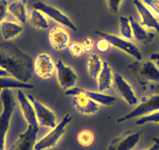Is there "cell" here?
<instances>
[{"label":"cell","instance_id":"obj_1","mask_svg":"<svg viewBox=\"0 0 159 150\" xmlns=\"http://www.w3.org/2000/svg\"><path fill=\"white\" fill-rule=\"evenodd\" d=\"M0 69L6 70L10 77L27 83L32 77L34 63L30 56L16 45L0 42Z\"/></svg>","mask_w":159,"mask_h":150},{"label":"cell","instance_id":"obj_2","mask_svg":"<svg viewBox=\"0 0 159 150\" xmlns=\"http://www.w3.org/2000/svg\"><path fill=\"white\" fill-rule=\"evenodd\" d=\"M0 99L2 106V110L0 114V150H5L6 137L16 103L11 89L2 90Z\"/></svg>","mask_w":159,"mask_h":150},{"label":"cell","instance_id":"obj_3","mask_svg":"<svg viewBox=\"0 0 159 150\" xmlns=\"http://www.w3.org/2000/svg\"><path fill=\"white\" fill-rule=\"evenodd\" d=\"M159 110V91L158 92L150 94L145 96L139 100V103L136 105L135 108L131 110L126 115L116 120V123L121 124L126 120H132L137 117H143L148 114H152L154 112Z\"/></svg>","mask_w":159,"mask_h":150},{"label":"cell","instance_id":"obj_4","mask_svg":"<svg viewBox=\"0 0 159 150\" xmlns=\"http://www.w3.org/2000/svg\"><path fill=\"white\" fill-rule=\"evenodd\" d=\"M144 88L148 82H159V69L151 60L135 61L128 66Z\"/></svg>","mask_w":159,"mask_h":150},{"label":"cell","instance_id":"obj_5","mask_svg":"<svg viewBox=\"0 0 159 150\" xmlns=\"http://www.w3.org/2000/svg\"><path fill=\"white\" fill-rule=\"evenodd\" d=\"M66 96H73V106L79 114L84 115H91L97 113L99 110V104L80 91V88L73 87L65 91Z\"/></svg>","mask_w":159,"mask_h":150},{"label":"cell","instance_id":"obj_6","mask_svg":"<svg viewBox=\"0 0 159 150\" xmlns=\"http://www.w3.org/2000/svg\"><path fill=\"white\" fill-rule=\"evenodd\" d=\"M73 117L70 114H66L64 116L61 122L52 128L49 133L44 136L42 139H40L38 142L35 143L34 150H45L52 148L56 145L59 139L62 137L66 131V128L72 120Z\"/></svg>","mask_w":159,"mask_h":150},{"label":"cell","instance_id":"obj_7","mask_svg":"<svg viewBox=\"0 0 159 150\" xmlns=\"http://www.w3.org/2000/svg\"><path fill=\"white\" fill-rule=\"evenodd\" d=\"M95 33L102 39H106L109 42L110 45L127 53L128 55L136 59L137 61L143 60V55H142L141 52L137 48V45H134L133 42H129V40L123 39V38L119 37L117 35H112V34L105 33L104 31L95 30Z\"/></svg>","mask_w":159,"mask_h":150},{"label":"cell","instance_id":"obj_8","mask_svg":"<svg viewBox=\"0 0 159 150\" xmlns=\"http://www.w3.org/2000/svg\"><path fill=\"white\" fill-rule=\"evenodd\" d=\"M141 134L142 131L135 129L126 130L110 142L108 150L133 149L140 141Z\"/></svg>","mask_w":159,"mask_h":150},{"label":"cell","instance_id":"obj_9","mask_svg":"<svg viewBox=\"0 0 159 150\" xmlns=\"http://www.w3.org/2000/svg\"><path fill=\"white\" fill-rule=\"evenodd\" d=\"M27 97L34 108L38 124L45 128H54L56 126V117L54 113L46 105L37 100L32 95L28 94Z\"/></svg>","mask_w":159,"mask_h":150},{"label":"cell","instance_id":"obj_10","mask_svg":"<svg viewBox=\"0 0 159 150\" xmlns=\"http://www.w3.org/2000/svg\"><path fill=\"white\" fill-rule=\"evenodd\" d=\"M33 7L34 9L41 11L42 13L48 16L51 19H52L53 21L59 23V24L66 26V27H67L70 30H73V31L77 30V27H76L74 23L70 19V17L67 16L64 13H62L61 10L56 8V7L42 2H34Z\"/></svg>","mask_w":159,"mask_h":150},{"label":"cell","instance_id":"obj_11","mask_svg":"<svg viewBox=\"0 0 159 150\" xmlns=\"http://www.w3.org/2000/svg\"><path fill=\"white\" fill-rule=\"evenodd\" d=\"M56 71L59 85L63 90L70 89L76 85L78 77L72 67L64 63L62 60H58L56 63Z\"/></svg>","mask_w":159,"mask_h":150},{"label":"cell","instance_id":"obj_12","mask_svg":"<svg viewBox=\"0 0 159 150\" xmlns=\"http://www.w3.org/2000/svg\"><path fill=\"white\" fill-rule=\"evenodd\" d=\"M113 85L118 94L129 105H137L139 99L134 88L119 73H114Z\"/></svg>","mask_w":159,"mask_h":150},{"label":"cell","instance_id":"obj_13","mask_svg":"<svg viewBox=\"0 0 159 150\" xmlns=\"http://www.w3.org/2000/svg\"><path fill=\"white\" fill-rule=\"evenodd\" d=\"M56 64L48 53H40L34 62V71L42 79H48L53 75Z\"/></svg>","mask_w":159,"mask_h":150},{"label":"cell","instance_id":"obj_14","mask_svg":"<svg viewBox=\"0 0 159 150\" xmlns=\"http://www.w3.org/2000/svg\"><path fill=\"white\" fill-rule=\"evenodd\" d=\"M39 127L28 125L27 130L18 136L9 150H34Z\"/></svg>","mask_w":159,"mask_h":150},{"label":"cell","instance_id":"obj_15","mask_svg":"<svg viewBox=\"0 0 159 150\" xmlns=\"http://www.w3.org/2000/svg\"><path fill=\"white\" fill-rule=\"evenodd\" d=\"M134 7L138 12L140 16V24L147 29H153L159 35V22L155 15L145 7L140 0H132Z\"/></svg>","mask_w":159,"mask_h":150},{"label":"cell","instance_id":"obj_16","mask_svg":"<svg viewBox=\"0 0 159 150\" xmlns=\"http://www.w3.org/2000/svg\"><path fill=\"white\" fill-rule=\"evenodd\" d=\"M17 99L23 116L27 121V124L34 127H39L38 120H37L34 108L30 100L27 99V96L24 94L21 90L17 91Z\"/></svg>","mask_w":159,"mask_h":150},{"label":"cell","instance_id":"obj_17","mask_svg":"<svg viewBox=\"0 0 159 150\" xmlns=\"http://www.w3.org/2000/svg\"><path fill=\"white\" fill-rule=\"evenodd\" d=\"M49 42L53 49L57 51L65 49L70 42V35L62 27H53L48 33Z\"/></svg>","mask_w":159,"mask_h":150},{"label":"cell","instance_id":"obj_18","mask_svg":"<svg viewBox=\"0 0 159 150\" xmlns=\"http://www.w3.org/2000/svg\"><path fill=\"white\" fill-rule=\"evenodd\" d=\"M129 19L132 27L133 35L137 42L143 44H148L154 39L155 35L152 30L143 27L133 16H129Z\"/></svg>","mask_w":159,"mask_h":150},{"label":"cell","instance_id":"obj_19","mask_svg":"<svg viewBox=\"0 0 159 150\" xmlns=\"http://www.w3.org/2000/svg\"><path fill=\"white\" fill-rule=\"evenodd\" d=\"M114 73L107 61H103L102 70L98 76V88L100 92L108 90L113 85Z\"/></svg>","mask_w":159,"mask_h":150},{"label":"cell","instance_id":"obj_20","mask_svg":"<svg viewBox=\"0 0 159 150\" xmlns=\"http://www.w3.org/2000/svg\"><path fill=\"white\" fill-rule=\"evenodd\" d=\"M8 12L20 24H25L28 19L27 0H16L8 6Z\"/></svg>","mask_w":159,"mask_h":150},{"label":"cell","instance_id":"obj_21","mask_svg":"<svg viewBox=\"0 0 159 150\" xmlns=\"http://www.w3.org/2000/svg\"><path fill=\"white\" fill-rule=\"evenodd\" d=\"M22 25L16 23L4 21L0 24V32L5 41L11 40L17 37L23 31Z\"/></svg>","mask_w":159,"mask_h":150},{"label":"cell","instance_id":"obj_22","mask_svg":"<svg viewBox=\"0 0 159 150\" xmlns=\"http://www.w3.org/2000/svg\"><path fill=\"white\" fill-rule=\"evenodd\" d=\"M80 91H81L83 94L89 97L97 103L101 104L103 105H113L116 102V98L115 96H109V95L104 94V93L100 92V91H90V90L83 89L80 88Z\"/></svg>","mask_w":159,"mask_h":150},{"label":"cell","instance_id":"obj_23","mask_svg":"<svg viewBox=\"0 0 159 150\" xmlns=\"http://www.w3.org/2000/svg\"><path fill=\"white\" fill-rule=\"evenodd\" d=\"M34 88V85L20 82L12 77H0V90L10 89V88L30 89Z\"/></svg>","mask_w":159,"mask_h":150},{"label":"cell","instance_id":"obj_24","mask_svg":"<svg viewBox=\"0 0 159 150\" xmlns=\"http://www.w3.org/2000/svg\"><path fill=\"white\" fill-rule=\"evenodd\" d=\"M103 61L98 54L93 53L89 56L88 60V73L90 77L97 80L98 76L102 70Z\"/></svg>","mask_w":159,"mask_h":150},{"label":"cell","instance_id":"obj_25","mask_svg":"<svg viewBox=\"0 0 159 150\" xmlns=\"http://www.w3.org/2000/svg\"><path fill=\"white\" fill-rule=\"evenodd\" d=\"M29 22L32 27L39 30H46L49 27L48 21L44 13L35 9L30 12Z\"/></svg>","mask_w":159,"mask_h":150},{"label":"cell","instance_id":"obj_26","mask_svg":"<svg viewBox=\"0 0 159 150\" xmlns=\"http://www.w3.org/2000/svg\"><path fill=\"white\" fill-rule=\"evenodd\" d=\"M119 33L121 35L122 38L127 39V40L132 39L134 38V35H133V30L130 25V22H129V16H119Z\"/></svg>","mask_w":159,"mask_h":150},{"label":"cell","instance_id":"obj_27","mask_svg":"<svg viewBox=\"0 0 159 150\" xmlns=\"http://www.w3.org/2000/svg\"><path fill=\"white\" fill-rule=\"evenodd\" d=\"M77 140L80 145L84 146H88L94 141V134L91 131L84 130L78 134Z\"/></svg>","mask_w":159,"mask_h":150},{"label":"cell","instance_id":"obj_28","mask_svg":"<svg viewBox=\"0 0 159 150\" xmlns=\"http://www.w3.org/2000/svg\"><path fill=\"white\" fill-rule=\"evenodd\" d=\"M153 123L159 124V110L152 113V114H148V115L140 117L138 120L136 121V124L143 125L145 124Z\"/></svg>","mask_w":159,"mask_h":150},{"label":"cell","instance_id":"obj_29","mask_svg":"<svg viewBox=\"0 0 159 150\" xmlns=\"http://www.w3.org/2000/svg\"><path fill=\"white\" fill-rule=\"evenodd\" d=\"M69 51H70V54L73 56V57H80L84 53V47L81 43L77 42H70L68 45Z\"/></svg>","mask_w":159,"mask_h":150},{"label":"cell","instance_id":"obj_30","mask_svg":"<svg viewBox=\"0 0 159 150\" xmlns=\"http://www.w3.org/2000/svg\"><path fill=\"white\" fill-rule=\"evenodd\" d=\"M155 16H159V0H140Z\"/></svg>","mask_w":159,"mask_h":150},{"label":"cell","instance_id":"obj_31","mask_svg":"<svg viewBox=\"0 0 159 150\" xmlns=\"http://www.w3.org/2000/svg\"><path fill=\"white\" fill-rule=\"evenodd\" d=\"M107 5H108L109 11L111 13H117L119 11V9L121 7L123 0H106Z\"/></svg>","mask_w":159,"mask_h":150},{"label":"cell","instance_id":"obj_32","mask_svg":"<svg viewBox=\"0 0 159 150\" xmlns=\"http://www.w3.org/2000/svg\"><path fill=\"white\" fill-rule=\"evenodd\" d=\"M8 2L7 0H0V24L8 14Z\"/></svg>","mask_w":159,"mask_h":150},{"label":"cell","instance_id":"obj_33","mask_svg":"<svg viewBox=\"0 0 159 150\" xmlns=\"http://www.w3.org/2000/svg\"><path fill=\"white\" fill-rule=\"evenodd\" d=\"M81 44L84 47V53H92L93 49H94V42H93L92 39H91V37H85Z\"/></svg>","mask_w":159,"mask_h":150},{"label":"cell","instance_id":"obj_34","mask_svg":"<svg viewBox=\"0 0 159 150\" xmlns=\"http://www.w3.org/2000/svg\"><path fill=\"white\" fill-rule=\"evenodd\" d=\"M96 47H97V49L99 52H102V53H105L109 50L111 45H110L109 42L105 39H101L100 40H98L96 44Z\"/></svg>","mask_w":159,"mask_h":150},{"label":"cell","instance_id":"obj_35","mask_svg":"<svg viewBox=\"0 0 159 150\" xmlns=\"http://www.w3.org/2000/svg\"><path fill=\"white\" fill-rule=\"evenodd\" d=\"M153 142H154V144L146 150H159V137L154 138L153 139Z\"/></svg>","mask_w":159,"mask_h":150},{"label":"cell","instance_id":"obj_36","mask_svg":"<svg viewBox=\"0 0 159 150\" xmlns=\"http://www.w3.org/2000/svg\"><path fill=\"white\" fill-rule=\"evenodd\" d=\"M150 60L153 61L155 63H159V52L151 53L150 55Z\"/></svg>","mask_w":159,"mask_h":150},{"label":"cell","instance_id":"obj_37","mask_svg":"<svg viewBox=\"0 0 159 150\" xmlns=\"http://www.w3.org/2000/svg\"><path fill=\"white\" fill-rule=\"evenodd\" d=\"M0 77H10V76L6 70L0 69Z\"/></svg>","mask_w":159,"mask_h":150},{"label":"cell","instance_id":"obj_38","mask_svg":"<svg viewBox=\"0 0 159 150\" xmlns=\"http://www.w3.org/2000/svg\"><path fill=\"white\" fill-rule=\"evenodd\" d=\"M1 91H2V90H0V93H1Z\"/></svg>","mask_w":159,"mask_h":150}]
</instances>
